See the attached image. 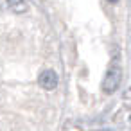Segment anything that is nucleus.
<instances>
[{
  "label": "nucleus",
  "instance_id": "f257e3e1",
  "mask_svg": "<svg viewBox=\"0 0 131 131\" xmlns=\"http://www.w3.org/2000/svg\"><path fill=\"white\" fill-rule=\"evenodd\" d=\"M120 81H122V68H120V65H117V63L110 65V68L106 70V75L102 79L104 93H113L120 86Z\"/></svg>",
  "mask_w": 131,
  "mask_h": 131
},
{
  "label": "nucleus",
  "instance_id": "423d86ee",
  "mask_svg": "<svg viewBox=\"0 0 131 131\" xmlns=\"http://www.w3.org/2000/svg\"><path fill=\"white\" fill-rule=\"evenodd\" d=\"M108 2H117V0H108Z\"/></svg>",
  "mask_w": 131,
  "mask_h": 131
},
{
  "label": "nucleus",
  "instance_id": "39448f33",
  "mask_svg": "<svg viewBox=\"0 0 131 131\" xmlns=\"http://www.w3.org/2000/svg\"><path fill=\"white\" fill-rule=\"evenodd\" d=\"M129 97H131V92H126L124 93V99H129Z\"/></svg>",
  "mask_w": 131,
  "mask_h": 131
},
{
  "label": "nucleus",
  "instance_id": "20e7f679",
  "mask_svg": "<svg viewBox=\"0 0 131 131\" xmlns=\"http://www.w3.org/2000/svg\"><path fill=\"white\" fill-rule=\"evenodd\" d=\"M9 9V0H0V11Z\"/></svg>",
  "mask_w": 131,
  "mask_h": 131
},
{
  "label": "nucleus",
  "instance_id": "7ed1b4c3",
  "mask_svg": "<svg viewBox=\"0 0 131 131\" xmlns=\"http://www.w3.org/2000/svg\"><path fill=\"white\" fill-rule=\"evenodd\" d=\"M27 0H9V9L15 11V13H25L27 11Z\"/></svg>",
  "mask_w": 131,
  "mask_h": 131
},
{
  "label": "nucleus",
  "instance_id": "f03ea898",
  "mask_svg": "<svg viewBox=\"0 0 131 131\" xmlns=\"http://www.w3.org/2000/svg\"><path fill=\"white\" fill-rule=\"evenodd\" d=\"M38 84L43 90H54L58 86V75L54 70H43L38 77Z\"/></svg>",
  "mask_w": 131,
  "mask_h": 131
}]
</instances>
